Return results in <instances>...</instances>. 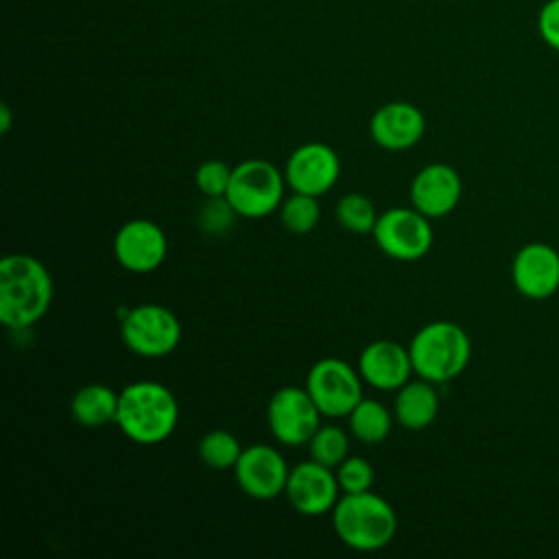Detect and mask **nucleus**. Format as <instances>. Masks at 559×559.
Segmentation results:
<instances>
[{
    "instance_id": "1",
    "label": "nucleus",
    "mask_w": 559,
    "mask_h": 559,
    "mask_svg": "<svg viewBox=\"0 0 559 559\" xmlns=\"http://www.w3.org/2000/svg\"><path fill=\"white\" fill-rule=\"evenodd\" d=\"M52 277L41 260L9 253L0 260V321L11 330L37 323L52 301Z\"/></svg>"
},
{
    "instance_id": "2",
    "label": "nucleus",
    "mask_w": 559,
    "mask_h": 559,
    "mask_svg": "<svg viewBox=\"0 0 559 559\" xmlns=\"http://www.w3.org/2000/svg\"><path fill=\"white\" fill-rule=\"evenodd\" d=\"M179 421L175 393L155 380H138L118 393L116 424L138 445L166 441Z\"/></svg>"
},
{
    "instance_id": "3",
    "label": "nucleus",
    "mask_w": 559,
    "mask_h": 559,
    "mask_svg": "<svg viewBox=\"0 0 559 559\" xmlns=\"http://www.w3.org/2000/svg\"><path fill=\"white\" fill-rule=\"evenodd\" d=\"M332 524L338 539L358 552L384 548L397 531L393 507L371 489L343 493L332 509Z\"/></svg>"
},
{
    "instance_id": "4",
    "label": "nucleus",
    "mask_w": 559,
    "mask_h": 559,
    "mask_svg": "<svg viewBox=\"0 0 559 559\" xmlns=\"http://www.w3.org/2000/svg\"><path fill=\"white\" fill-rule=\"evenodd\" d=\"M413 371L435 384L456 378L469 362L472 341L452 321H432L415 332L408 345Z\"/></svg>"
},
{
    "instance_id": "5",
    "label": "nucleus",
    "mask_w": 559,
    "mask_h": 559,
    "mask_svg": "<svg viewBox=\"0 0 559 559\" xmlns=\"http://www.w3.org/2000/svg\"><path fill=\"white\" fill-rule=\"evenodd\" d=\"M286 177L266 159H245L231 170L225 199L245 218H264L280 210Z\"/></svg>"
},
{
    "instance_id": "6",
    "label": "nucleus",
    "mask_w": 559,
    "mask_h": 559,
    "mask_svg": "<svg viewBox=\"0 0 559 559\" xmlns=\"http://www.w3.org/2000/svg\"><path fill=\"white\" fill-rule=\"evenodd\" d=\"M120 336L133 354L162 358L177 349L181 341V323L166 306L142 304L124 314Z\"/></svg>"
},
{
    "instance_id": "7",
    "label": "nucleus",
    "mask_w": 559,
    "mask_h": 559,
    "mask_svg": "<svg viewBox=\"0 0 559 559\" xmlns=\"http://www.w3.org/2000/svg\"><path fill=\"white\" fill-rule=\"evenodd\" d=\"M362 376L341 358L317 360L306 376V391L325 417H347L362 400Z\"/></svg>"
},
{
    "instance_id": "8",
    "label": "nucleus",
    "mask_w": 559,
    "mask_h": 559,
    "mask_svg": "<svg viewBox=\"0 0 559 559\" xmlns=\"http://www.w3.org/2000/svg\"><path fill=\"white\" fill-rule=\"evenodd\" d=\"M378 249L402 262L424 258L432 247L430 218L415 207H391L378 216L371 231Z\"/></svg>"
},
{
    "instance_id": "9",
    "label": "nucleus",
    "mask_w": 559,
    "mask_h": 559,
    "mask_svg": "<svg viewBox=\"0 0 559 559\" xmlns=\"http://www.w3.org/2000/svg\"><path fill=\"white\" fill-rule=\"evenodd\" d=\"M266 421L280 443L304 445L321 426V411L306 386H282L269 400Z\"/></svg>"
},
{
    "instance_id": "10",
    "label": "nucleus",
    "mask_w": 559,
    "mask_h": 559,
    "mask_svg": "<svg viewBox=\"0 0 559 559\" xmlns=\"http://www.w3.org/2000/svg\"><path fill=\"white\" fill-rule=\"evenodd\" d=\"M284 177L293 192L321 197L336 186L341 177V159L332 146L323 142H306L288 155Z\"/></svg>"
},
{
    "instance_id": "11",
    "label": "nucleus",
    "mask_w": 559,
    "mask_h": 559,
    "mask_svg": "<svg viewBox=\"0 0 559 559\" xmlns=\"http://www.w3.org/2000/svg\"><path fill=\"white\" fill-rule=\"evenodd\" d=\"M284 493L297 513L319 518L334 509L341 487L332 467L310 459L288 472Z\"/></svg>"
},
{
    "instance_id": "12",
    "label": "nucleus",
    "mask_w": 559,
    "mask_h": 559,
    "mask_svg": "<svg viewBox=\"0 0 559 559\" xmlns=\"http://www.w3.org/2000/svg\"><path fill=\"white\" fill-rule=\"evenodd\" d=\"M288 465L284 456L266 443H253L242 448L234 467L238 487L253 500H273L286 489Z\"/></svg>"
},
{
    "instance_id": "13",
    "label": "nucleus",
    "mask_w": 559,
    "mask_h": 559,
    "mask_svg": "<svg viewBox=\"0 0 559 559\" xmlns=\"http://www.w3.org/2000/svg\"><path fill=\"white\" fill-rule=\"evenodd\" d=\"M168 253L164 229L148 218L127 221L114 236V255L131 273H151L162 266Z\"/></svg>"
},
{
    "instance_id": "14",
    "label": "nucleus",
    "mask_w": 559,
    "mask_h": 559,
    "mask_svg": "<svg viewBox=\"0 0 559 559\" xmlns=\"http://www.w3.org/2000/svg\"><path fill=\"white\" fill-rule=\"evenodd\" d=\"M515 290L526 299H548L559 288V253L546 242L524 245L511 262Z\"/></svg>"
},
{
    "instance_id": "15",
    "label": "nucleus",
    "mask_w": 559,
    "mask_h": 559,
    "mask_svg": "<svg viewBox=\"0 0 559 559\" xmlns=\"http://www.w3.org/2000/svg\"><path fill=\"white\" fill-rule=\"evenodd\" d=\"M463 194L459 173L448 164H428L411 181V203L428 218H441L454 212Z\"/></svg>"
},
{
    "instance_id": "16",
    "label": "nucleus",
    "mask_w": 559,
    "mask_h": 559,
    "mask_svg": "<svg viewBox=\"0 0 559 559\" xmlns=\"http://www.w3.org/2000/svg\"><path fill=\"white\" fill-rule=\"evenodd\" d=\"M426 131V118L419 107L406 100H393L378 107L369 120L371 140L386 151L413 148Z\"/></svg>"
},
{
    "instance_id": "17",
    "label": "nucleus",
    "mask_w": 559,
    "mask_h": 559,
    "mask_svg": "<svg viewBox=\"0 0 559 559\" xmlns=\"http://www.w3.org/2000/svg\"><path fill=\"white\" fill-rule=\"evenodd\" d=\"M358 371L362 380L378 391H397L408 382L411 373H415L408 347L386 338L362 347Z\"/></svg>"
},
{
    "instance_id": "18",
    "label": "nucleus",
    "mask_w": 559,
    "mask_h": 559,
    "mask_svg": "<svg viewBox=\"0 0 559 559\" xmlns=\"http://www.w3.org/2000/svg\"><path fill=\"white\" fill-rule=\"evenodd\" d=\"M439 413V393L435 382L424 378L408 380L404 386L397 389L395 397V419L408 430H424L428 428Z\"/></svg>"
},
{
    "instance_id": "19",
    "label": "nucleus",
    "mask_w": 559,
    "mask_h": 559,
    "mask_svg": "<svg viewBox=\"0 0 559 559\" xmlns=\"http://www.w3.org/2000/svg\"><path fill=\"white\" fill-rule=\"evenodd\" d=\"M70 413L76 424L85 428H100L105 424H116L118 415V393L105 384H85L70 400Z\"/></svg>"
},
{
    "instance_id": "20",
    "label": "nucleus",
    "mask_w": 559,
    "mask_h": 559,
    "mask_svg": "<svg viewBox=\"0 0 559 559\" xmlns=\"http://www.w3.org/2000/svg\"><path fill=\"white\" fill-rule=\"evenodd\" d=\"M347 417H349L352 435L360 443H367V445L384 441L389 437L391 424H393L391 413L386 411V406L380 404L378 400H369V397H362L352 408V413Z\"/></svg>"
},
{
    "instance_id": "21",
    "label": "nucleus",
    "mask_w": 559,
    "mask_h": 559,
    "mask_svg": "<svg viewBox=\"0 0 559 559\" xmlns=\"http://www.w3.org/2000/svg\"><path fill=\"white\" fill-rule=\"evenodd\" d=\"M378 216L373 201L360 192H347L336 201V221L352 234H371Z\"/></svg>"
},
{
    "instance_id": "22",
    "label": "nucleus",
    "mask_w": 559,
    "mask_h": 559,
    "mask_svg": "<svg viewBox=\"0 0 559 559\" xmlns=\"http://www.w3.org/2000/svg\"><path fill=\"white\" fill-rule=\"evenodd\" d=\"M242 445L229 430H210L199 441V459L212 469H234Z\"/></svg>"
},
{
    "instance_id": "23",
    "label": "nucleus",
    "mask_w": 559,
    "mask_h": 559,
    "mask_svg": "<svg viewBox=\"0 0 559 559\" xmlns=\"http://www.w3.org/2000/svg\"><path fill=\"white\" fill-rule=\"evenodd\" d=\"M317 199L319 197L304 192H293L290 197H286L280 205L282 225L290 234H310L321 218V207Z\"/></svg>"
},
{
    "instance_id": "24",
    "label": "nucleus",
    "mask_w": 559,
    "mask_h": 559,
    "mask_svg": "<svg viewBox=\"0 0 559 559\" xmlns=\"http://www.w3.org/2000/svg\"><path fill=\"white\" fill-rule=\"evenodd\" d=\"M310 459H314L321 465L336 467L349 456V437L341 426L325 424L319 426L312 439L308 441Z\"/></svg>"
},
{
    "instance_id": "25",
    "label": "nucleus",
    "mask_w": 559,
    "mask_h": 559,
    "mask_svg": "<svg viewBox=\"0 0 559 559\" xmlns=\"http://www.w3.org/2000/svg\"><path fill=\"white\" fill-rule=\"evenodd\" d=\"M231 170L234 168L223 159H205L194 173V183L201 190V194L207 199L225 197L229 188Z\"/></svg>"
},
{
    "instance_id": "26",
    "label": "nucleus",
    "mask_w": 559,
    "mask_h": 559,
    "mask_svg": "<svg viewBox=\"0 0 559 559\" xmlns=\"http://www.w3.org/2000/svg\"><path fill=\"white\" fill-rule=\"evenodd\" d=\"M373 467L362 456H347L341 465H336V480L343 493L367 491L373 485Z\"/></svg>"
},
{
    "instance_id": "27",
    "label": "nucleus",
    "mask_w": 559,
    "mask_h": 559,
    "mask_svg": "<svg viewBox=\"0 0 559 559\" xmlns=\"http://www.w3.org/2000/svg\"><path fill=\"white\" fill-rule=\"evenodd\" d=\"M236 210L229 205V201L225 197H216L210 199L199 214V225L203 231L207 234H225L236 218Z\"/></svg>"
},
{
    "instance_id": "28",
    "label": "nucleus",
    "mask_w": 559,
    "mask_h": 559,
    "mask_svg": "<svg viewBox=\"0 0 559 559\" xmlns=\"http://www.w3.org/2000/svg\"><path fill=\"white\" fill-rule=\"evenodd\" d=\"M537 31L552 50H559V0H548L539 9Z\"/></svg>"
},
{
    "instance_id": "29",
    "label": "nucleus",
    "mask_w": 559,
    "mask_h": 559,
    "mask_svg": "<svg viewBox=\"0 0 559 559\" xmlns=\"http://www.w3.org/2000/svg\"><path fill=\"white\" fill-rule=\"evenodd\" d=\"M11 129V109L7 103L0 105V133H9Z\"/></svg>"
}]
</instances>
